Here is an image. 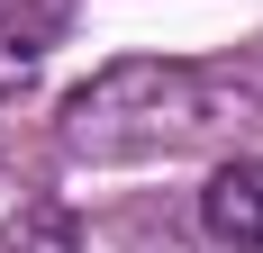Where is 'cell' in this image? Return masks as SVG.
I'll use <instances>...</instances> for the list:
<instances>
[{
	"mask_svg": "<svg viewBox=\"0 0 263 253\" xmlns=\"http://www.w3.org/2000/svg\"><path fill=\"white\" fill-rule=\"evenodd\" d=\"M263 126V81L227 64H109L64 100V154L73 163H155V154H200Z\"/></svg>",
	"mask_w": 263,
	"mask_h": 253,
	"instance_id": "6da1fadb",
	"label": "cell"
},
{
	"mask_svg": "<svg viewBox=\"0 0 263 253\" xmlns=\"http://www.w3.org/2000/svg\"><path fill=\"white\" fill-rule=\"evenodd\" d=\"M200 226L218 253H263V154H227L200 190Z\"/></svg>",
	"mask_w": 263,
	"mask_h": 253,
	"instance_id": "7a4b0ae2",
	"label": "cell"
},
{
	"mask_svg": "<svg viewBox=\"0 0 263 253\" xmlns=\"http://www.w3.org/2000/svg\"><path fill=\"white\" fill-rule=\"evenodd\" d=\"M54 36H64V0H27V9H9V18H0V100L36 81V64H46Z\"/></svg>",
	"mask_w": 263,
	"mask_h": 253,
	"instance_id": "3957f363",
	"label": "cell"
},
{
	"mask_svg": "<svg viewBox=\"0 0 263 253\" xmlns=\"http://www.w3.org/2000/svg\"><path fill=\"white\" fill-rule=\"evenodd\" d=\"M0 253H82V217L64 199H27L9 226H0Z\"/></svg>",
	"mask_w": 263,
	"mask_h": 253,
	"instance_id": "277c9868",
	"label": "cell"
}]
</instances>
